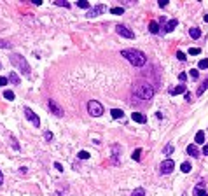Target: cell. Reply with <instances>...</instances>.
<instances>
[{
    "label": "cell",
    "mask_w": 208,
    "mask_h": 196,
    "mask_svg": "<svg viewBox=\"0 0 208 196\" xmlns=\"http://www.w3.org/2000/svg\"><path fill=\"white\" fill-rule=\"evenodd\" d=\"M121 56H124L133 67H143L147 63V56L142 51H138V49H123V51H121Z\"/></svg>",
    "instance_id": "6da1fadb"
},
{
    "label": "cell",
    "mask_w": 208,
    "mask_h": 196,
    "mask_svg": "<svg viewBox=\"0 0 208 196\" xmlns=\"http://www.w3.org/2000/svg\"><path fill=\"white\" fill-rule=\"evenodd\" d=\"M133 95L137 98H140V100H151V98L154 96V88H152L151 84H147V82L137 84L133 88Z\"/></svg>",
    "instance_id": "7a4b0ae2"
},
{
    "label": "cell",
    "mask_w": 208,
    "mask_h": 196,
    "mask_svg": "<svg viewBox=\"0 0 208 196\" xmlns=\"http://www.w3.org/2000/svg\"><path fill=\"white\" fill-rule=\"evenodd\" d=\"M11 63H12L14 67H18L27 77H30V74H31V72H30V65H28V61L23 58L21 54H18V53L11 54Z\"/></svg>",
    "instance_id": "3957f363"
},
{
    "label": "cell",
    "mask_w": 208,
    "mask_h": 196,
    "mask_svg": "<svg viewBox=\"0 0 208 196\" xmlns=\"http://www.w3.org/2000/svg\"><path fill=\"white\" fill-rule=\"evenodd\" d=\"M88 112L93 117H100L103 114V105L100 102H96V100H89L88 102Z\"/></svg>",
    "instance_id": "277c9868"
},
{
    "label": "cell",
    "mask_w": 208,
    "mask_h": 196,
    "mask_svg": "<svg viewBox=\"0 0 208 196\" xmlns=\"http://www.w3.org/2000/svg\"><path fill=\"white\" fill-rule=\"evenodd\" d=\"M47 105H49V110L53 112L54 116H58V117H63V116H65V110H63V109L60 107V105H58V102H56V100H53V98H49Z\"/></svg>",
    "instance_id": "5b68a950"
},
{
    "label": "cell",
    "mask_w": 208,
    "mask_h": 196,
    "mask_svg": "<svg viewBox=\"0 0 208 196\" xmlns=\"http://www.w3.org/2000/svg\"><path fill=\"white\" fill-rule=\"evenodd\" d=\"M23 112H25V116H27V119L30 121L33 126H40V119H39V116H37L35 112L31 110L30 107H25L23 109Z\"/></svg>",
    "instance_id": "8992f818"
},
{
    "label": "cell",
    "mask_w": 208,
    "mask_h": 196,
    "mask_svg": "<svg viewBox=\"0 0 208 196\" xmlns=\"http://www.w3.org/2000/svg\"><path fill=\"white\" fill-rule=\"evenodd\" d=\"M105 9H107V7L103 4H98V5H94L93 9H89L88 12H86V18H89V19H91V18H96V16H100L102 12H105Z\"/></svg>",
    "instance_id": "52a82bcc"
},
{
    "label": "cell",
    "mask_w": 208,
    "mask_h": 196,
    "mask_svg": "<svg viewBox=\"0 0 208 196\" xmlns=\"http://www.w3.org/2000/svg\"><path fill=\"white\" fill-rule=\"evenodd\" d=\"M115 32H117L121 37H126V39H133V37H135L133 30H129L126 25H117V27H115Z\"/></svg>",
    "instance_id": "ba28073f"
},
{
    "label": "cell",
    "mask_w": 208,
    "mask_h": 196,
    "mask_svg": "<svg viewBox=\"0 0 208 196\" xmlns=\"http://www.w3.org/2000/svg\"><path fill=\"white\" fill-rule=\"evenodd\" d=\"M173 168H175L173 159H164L163 163H161V174H172Z\"/></svg>",
    "instance_id": "9c48e42d"
},
{
    "label": "cell",
    "mask_w": 208,
    "mask_h": 196,
    "mask_svg": "<svg viewBox=\"0 0 208 196\" xmlns=\"http://www.w3.org/2000/svg\"><path fill=\"white\" fill-rule=\"evenodd\" d=\"M119 151H121V147L117 144H114L112 145V163L114 165H119Z\"/></svg>",
    "instance_id": "30bf717a"
},
{
    "label": "cell",
    "mask_w": 208,
    "mask_h": 196,
    "mask_svg": "<svg viewBox=\"0 0 208 196\" xmlns=\"http://www.w3.org/2000/svg\"><path fill=\"white\" fill-rule=\"evenodd\" d=\"M177 23H178L177 19H170V21L166 23L164 27H161V28H163V32H164V33H168V32H173L175 28H177Z\"/></svg>",
    "instance_id": "8fae6325"
},
{
    "label": "cell",
    "mask_w": 208,
    "mask_h": 196,
    "mask_svg": "<svg viewBox=\"0 0 208 196\" xmlns=\"http://www.w3.org/2000/svg\"><path fill=\"white\" fill-rule=\"evenodd\" d=\"M131 119L137 121V123H140V125H145V123H147V117L143 116L142 112H133V114H131Z\"/></svg>",
    "instance_id": "7c38bea8"
},
{
    "label": "cell",
    "mask_w": 208,
    "mask_h": 196,
    "mask_svg": "<svg viewBox=\"0 0 208 196\" xmlns=\"http://www.w3.org/2000/svg\"><path fill=\"white\" fill-rule=\"evenodd\" d=\"M187 154H191L192 158H198V156H199V151H198V147H196V144H191V145H187Z\"/></svg>",
    "instance_id": "4fadbf2b"
},
{
    "label": "cell",
    "mask_w": 208,
    "mask_h": 196,
    "mask_svg": "<svg viewBox=\"0 0 208 196\" xmlns=\"http://www.w3.org/2000/svg\"><path fill=\"white\" fill-rule=\"evenodd\" d=\"M170 93H172V95H180V93H186V86H184V84H178L177 88H172V89H170Z\"/></svg>",
    "instance_id": "5bb4252c"
},
{
    "label": "cell",
    "mask_w": 208,
    "mask_h": 196,
    "mask_svg": "<svg viewBox=\"0 0 208 196\" xmlns=\"http://www.w3.org/2000/svg\"><path fill=\"white\" fill-rule=\"evenodd\" d=\"M110 114H112V117H114V119H123V117H124V112L121 110V109H112Z\"/></svg>",
    "instance_id": "9a60e30c"
},
{
    "label": "cell",
    "mask_w": 208,
    "mask_h": 196,
    "mask_svg": "<svg viewBox=\"0 0 208 196\" xmlns=\"http://www.w3.org/2000/svg\"><path fill=\"white\" fill-rule=\"evenodd\" d=\"M194 142L196 144H203V145H205V131H198V133H196Z\"/></svg>",
    "instance_id": "2e32d148"
},
{
    "label": "cell",
    "mask_w": 208,
    "mask_h": 196,
    "mask_svg": "<svg viewBox=\"0 0 208 196\" xmlns=\"http://www.w3.org/2000/svg\"><path fill=\"white\" fill-rule=\"evenodd\" d=\"M149 32H151V33H159V25L156 21H151L149 23Z\"/></svg>",
    "instance_id": "e0dca14e"
},
{
    "label": "cell",
    "mask_w": 208,
    "mask_h": 196,
    "mask_svg": "<svg viewBox=\"0 0 208 196\" xmlns=\"http://www.w3.org/2000/svg\"><path fill=\"white\" fill-rule=\"evenodd\" d=\"M7 81H11L12 84H19V77H18V74H16V72H11V74H9V79H7Z\"/></svg>",
    "instance_id": "ac0fdd59"
},
{
    "label": "cell",
    "mask_w": 208,
    "mask_h": 196,
    "mask_svg": "<svg viewBox=\"0 0 208 196\" xmlns=\"http://www.w3.org/2000/svg\"><path fill=\"white\" fill-rule=\"evenodd\" d=\"M189 33H191V37H192V39H199V35H201V30H199V28H191L189 30Z\"/></svg>",
    "instance_id": "d6986e66"
},
{
    "label": "cell",
    "mask_w": 208,
    "mask_h": 196,
    "mask_svg": "<svg viewBox=\"0 0 208 196\" xmlns=\"http://www.w3.org/2000/svg\"><path fill=\"white\" fill-rule=\"evenodd\" d=\"M131 158L135 161H140V158H142V149H135V151H133V154H131Z\"/></svg>",
    "instance_id": "ffe728a7"
},
{
    "label": "cell",
    "mask_w": 208,
    "mask_h": 196,
    "mask_svg": "<svg viewBox=\"0 0 208 196\" xmlns=\"http://www.w3.org/2000/svg\"><path fill=\"white\" fill-rule=\"evenodd\" d=\"M206 89H208V79L205 81L203 84H201V86H199V88H198V95H199V96H201V95H203L205 91H206Z\"/></svg>",
    "instance_id": "44dd1931"
},
{
    "label": "cell",
    "mask_w": 208,
    "mask_h": 196,
    "mask_svg": "<svg viewBox=\"0 0 208 196\" xmlns=\"http://www.w3.org/2000/svg\"><path fill=\"white\" fill-rule=\"evenodd\" d=\"M131 196H145V189H143V187H137V189L131 193Z\"/></svg>",
    "instance_id": "7402d4cb"
},
{
    "label": "cell",
    "mask_w": 208,
    "mask_h": 196,
    "mask_svg": "<svg viewBox=\"0 0 208 196\" xmlns=\"http://www.w3.org/2000/svg\"><path fill=\"white\" fill-rule=\"evenodd\" d=\"M0 47H2V49H11V47H12V44H11L9 40L0 39Z\"/></svg>",
    "instance_id": "603a6c76"
},
{
    "label": "cell",
    "mask_w": 208,
    "mask_h": 196,
    "mask_svg": "<svg viewBox=\"0 0 208 196\" xmlns=\"http://www.w3.org/2000/svg\"><path fill=\"white\" fill-rule=\"evenodd\" d=\"M198 68H203V70H206V68H208V58L199 60V63H198Z\"/></svg>",
    "instance_id": "cb8c5ba5"
},
{
    "label": "cell",
    "mask_w": 208,
    "mask_h": 196,
    "mask_svg": "<svg viewBox=\"0 0 208 196\" xmlns=\"http://www.w3.org/2000/svg\"><path fill=\"white\" fill-rule=\"evenodd\" d=\"M191 168H192V166H191V163H187V161H186V163H182V166H180V170L184 172V174H189Z\"/></svg>",
    "instance_id": "d4e9b609"
},
{
    "label": "cell",
    "mask_w": 208,
    "mask_h": 196,
    "mask_svg": "<svg viewBox=\"0 0 208 196\" xmlns=\"http://www.w3.org/2000/svg\"><path fill=\"white\" fill-rule=\"evenodd\" d=\"M110 12L114 14V16H121V14L124 12V9H123V7H112V9H110Z\"/></svg>",
    "instance_id": "484cf974"
},
{
    "label": "cell",
    "mask_w": 208,
    "mask_h": 196,
    "mask_svg": "<svg viewBox=\"0 0 208 196\" xmlns=\"http://www.w3.org/2000/svg\"><path fill=\"white\" fill-rule=\"evenodd\" d=\"M172 152H173V145H172V144H168V145L163 149V154H164V156H170Z\"/></svg>",
    "instance_id": "4316f807"
},
{
    "label": "cell",
    "mask_w": 208,
    "mask_h": 196,
    "mask_svg": "<svg viewBox=\"0 0 208 196\" xmlns=\"http://www.w3.org/2000/svg\"><path fill=\"white\" fill-rule=\"evenodd\" d=\"M4 98H5V100H9V102H12V100H14V93L7 89V91H4Z\"/></svg>",
    "instance_id": "83f0119b"
},
{
    "label": "cell",
    "mask_w": 208,
    "mask_h": 196,
    "mask_svg": "<svg viewBox=\"0 0 208 196\" xmlns=\"http://www.w3.org/2000/svg\"><path fill=\"white\" fill-rule=\"evenodd\" d=\"M54 4L60 5V7H65V9H68V7H70V4H68V2H65V0H56Z\"/></svg>",
    "instance_id": "f1b7e54d"
},
{
    "label": "cell",
    "mask_w": 208,
    "mask_h": 196,
    "mask_svg": "<svg viewBox=\"0 0 208 196\" xmlns=\"http://www.w3.org/2000/svg\"><path fill=\"white\" fill-rule=\"evenodd\" d=\"M77 7H80V9H89V2L80 0V2H77Z\"/></svg>",
    "instance_id": "f546056e"
},
{
    "label": "cell",
    "mask_w": 208,
    "mask_h": 196,
    "mask_svg": "<svg viewBox=\"0 0 208 196\" xmlns=\"http://www.w3.org/2000/svg\"><path fill=\"white\" fill-rule=\"evenodd\" d=\"M11 145H12L16 151H19V144H18V140H16V137H12V135H11Z\"/></svg>",
    "instance_id": "4dcf8cb0"
},
{
    "label": "cell",
    "mask_w": 208,
    "mask_h": 196,
    "mask_svg": "<svg viewBox=\"0 0 208 196\" xmlns=\"http://www.w3.org/2000/svg\"><path fill=\"white\" fill-rule=\"evenodd\" d=\"M196 196H208L206 189H199V187H196Z\"/></svg>",
    "instance_id": "1f68e13d"
},
{
    "label": "cell",
    "mask_w": 208,
    "mask_h": 196,
    "mask_svg": "<svg viewBox=\"0 0 208 196\" xmlns=\"http://www.w3.org/2000/svg\"><path fill=\"white\" fill-rule=\"evenodd\" d=\"M77 156H79L80 159H88V158H89V152H88V151H80Z\"/></svg>",
    "instance_id": "d6a6232c"
},
{
    "label": "cell",
    "mask_w": 208,
    "mask_h": 196,
    "mask_svg": "<svg viewBox=\"0 0 208 196\" xmlns=\"http://www.w3.org/2000/svg\"><path fill=\"white\" fill-rule=\"evenodd\" d=\"M177 58L180 60V61H186V60H187V56H186L184 53H182V51H177Z\"/></svg>",
    "instance_id": "836d02e7"
},
{
    "label": "cell",
    "mask_w": 208,
    "mask_h": 196,
    "mask_svg": "<svg viewBox=\"0 0 208 196\" xmlns=\"http://www.w3.org/2000/svg\"><path fill=\"white\" fill-rule=\"evenodd\" d=\"M199 53H201V49L199 47H191L189 49V54H199Z\"/></svg>",
    "instance_id": "e575fe53"
},
{
    "label": "cell",
    "mask_w": 208,
    "mask_h": 196,
    "mask_svg": "<svg viewBox=\"0 0 208 196\" xmlns=\"http://www.w3.org/2000/svg\"><path fill=\"white\" fill-rule=\"evenodd\" d=\"M186 79H187V74H186V72H182V74H178V81H180V82H184Z\"/></svg>",
    "instance_id": "d590c367"
},
{
    "label": "cell",
    "mask_w": 208,
    "mask_h": 196,
    "mask_svg": "<svg viewBox=\"0 0 208 196\" xmlns=\"http://www.w3.org/2000/svg\"><path fill=\"white\" fill-rule=\"evenodd\" d=\"M44 137H46V140H47V142H51V140H53V133H51V131H46Z\"/></svg>",
    "instance_id": "8d00e7d4"
},
{
    "label": "cell",
    "mask_w": 208,
    "mask_h": 196,
    "mask_svg": "<svg viewBox=\"0 0 208 196\" xmlns=\"http://www.w3.org/2000/svg\"><path fill=\"white\" fill-rule=\"evenodd\" d=\"M7 82H9V81H7V77H0V88H4Z\"/></svg>",
    "instance_id": "74e56055"
},
{
    "label": "cell",
    "mask_w": 208,
    "mask_h": 196,
    "mask_svg": "<svg viewBox=\"0 0 208 196\" xmlns=\"http://www.w3.org/2000/svg\"><path fill=\"white\" fill-rule=\"evenodd\" d=\"M191 77H192V79H198V77H199L198 70H191Z\"/></svg>",
    "instance_id": "f35d334b"
},
{
    "label": "cell",
    "mask_w": 208,
    "mask_h": 196,
    "mask_svg": "<svg viewBox=\"0 0 208 196\" xmlns=\"http://www.w3.org/2000/svg\"><path fill=\"white\" fill-rule=\"evenodd\" d=\"M54 168H56L58 172H63V166H61V163H58V161L54 163Z\"/></svg>",
    "instance_id": "ab89813d"
},
{
    "label": "cell",
    "mask_w": 208,
    "mask_h": 196,
    "mask_svg": "<svg viewBox=\"0 0 208 196\" xmlns=\"http://www.w3.org/2000/svg\"><path fill=\"white\" fill-rule=\"evenodd\" d=\"M184 95H186V100H187V102H192V95H191V93H187V91H186Z\"/></svg>",
    "instance_id": "60d3db41"
},
{
    "label": "cell",
    "mask_w": 208,
    "mask_h": 196,
    "mask_svg": "<svg viewBox=\"0 0 208 196\" xmlns=\"http://www.w3.org/2000/svg\"><path fill=\"white\" fill-rule=\"evenodd\" d=\"M157 4H159V7H166V5H168V2H166V0H159Z\"/></svg>",
    "instance_id": "b9f144b4"
},
{
    "label": "cell",
    "mask_w": 208,
    "mask_h": 196,
    "mask_svg": "<svg viewBox=\"0 0 208 196\" xmlns=\"http://www.w3.org/2000/svg\"><path fill=\"white\" fill-rule=\"evenodd\" d=\"M203 154H205V156H208V144H205V147H203Z\"/></svg>",
    "instance_id": "7bdbcfd3"
},
{
    "label": "cell",
    "mask_w": 208,
    "mask_h": 196,
    "mask_svg": "<svg viewBox=\"0 0 208 196\" xmlns=\"http://www.w3.org/2000/svg\"><path fill=\"white\" fill-rule=\"evenodd\" d=\"M4 184V174H2V170H0V186Z\"/></svg>",
    "instance_id": "ee69618b"
},
{
    "label": "cell",
    "mask_w": 208,
    "mask_h": 196,
    "mask_svg": "<svg viewBox=\"0 0 208 196\" xmlns=\"http://www.w3.org/2000/svg\"><path fill=\"white\" fill-rule=\"evenodd\" d=\"M205 21H206V23H208V14H205Z\"/></svg>",
    "instance_id": "f6af8a7d"
}]
</instances>
